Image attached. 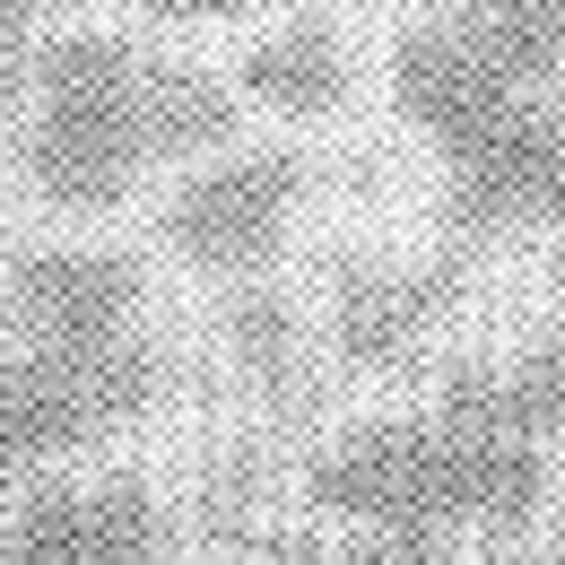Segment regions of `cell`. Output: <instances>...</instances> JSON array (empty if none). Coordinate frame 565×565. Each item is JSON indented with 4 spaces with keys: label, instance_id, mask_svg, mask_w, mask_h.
Returning a JSON list of instances; mask_svg holds the SVG:
<instances>
[{
    "label": "cell",
    "instance_id": "obj_6",
    "mask_svg": "<svg viewBox=\"0 0 565 565\" xmlns=\"http://www.w3.org/2000/svg\"><path fill=\"white\" fill-rule=\"evenodd\" d=\"M0 565H174L166 557V504L148 479L105 470V479H44L18 495Z\"/></svg>",
    "mask_w": 565,
    "mask_h": 565
},
{
    "label": "cell",
    "instance_id": "obj_5",
    "mask_svg": "<svg viewBox=\"0 0 565 565\" xmlns=\"http://www.w3.org/2000/svg\"><path fill=\"white\" fill-rule=\"evenodd\" d=\"M383 87H392L401 122H409L435 157L470 148L495 114H513L522 96H540V87H513V78H504V62L479 44V26H470V9H461V0L426 9V18H409V26L392 35Z\"/></svg>",
    "mask_w": 565,
    "mask_h": 565
},
{
    "label": "cell",
    "instance_id": "obj_11",
    "mask_svg": "<svg viewBox=\"0 0 565 565\" xmlns=\"http://www.w3.org/2000/svg\"><path fill=\"white\" fill-rule=\"evenodd\" d=\"M140 122L157 166H201L217 148H235L244 87L210 62H183V53H140Z\"/></svg>",
    "mask_w": 565,
    "mask_h": 565
},
{
    "label": "cell",
    "instance_id": "obj_17",
    "mask_svg": "<svg viewBox=\"0 0 565 565\" xmlns=\"http://www.w3.org/2000/svg\"><path fill=\"white\" fill-rule=\"evenodd\" d=\"M62 9H71V0H0V26H9V35H35V26H53Z\"/></svg>",
    "mask_w": 565,
    "mask_h": 565
},
{
    "label": "cell",
    "instance_id": "obj_10",
    "mask_svg": "<svg viewBox=\"0 0 565 565\" xmlns=\"http://www.w3.org/2000/svg\"><path fill=\"white\" fill-rule=\"evenodd\" d=\"M235 87H244V105H270L287 122H331L356 87V62L331 18H287L235 53Z\"/></svg>",
    "mask_w": 565,
    "mask_h": 565
},
{
    "label": "cell",
    "instance_id": "obj_14",
    "mask_svg": "<svg viewBox=\"0 0 565 565\" xmlns=\"http://www.w3.org/2000/svg\"><path fill=\"white\" fill-rule=\"evenodd\" d=\"M262 565H444V557L409 548V540H383V531H356V540H270Z\"/></svg>",
    "mask_w": 565,
    "mask_h": 565
},
{
    "label": "cell",
    "instance_id": "obj_16",
    "mask_svg": "<svg viewBox=\"0 0 565 565\" xmlns=\"http://www.w3.org/2000/svg\"><path fill=\"white\" fill-rule=\"evenodd\" d=\"M26 96H35V62H26V53H9V44H0V131H9V122H18V105H26Z\"/></svg>",
    "mask_w": 565,
    "mask_h": 565
},
{
    "label": "cell",
    "instance_id": "obj_12",
    "mask_svg": "<svg viewBox=\"0 0 565 565\" xmlns=\"http://www.w3.org/2000/svg\"><path fill=\"white\" fill-rule=\"evenodd\" d=\"M479 44H488L513 87H557L565 78V0H461Z\"/></svg>",
    "mask_w": 565,
    "mask_h": 565
},
{
    "label": "cell",
    "instance_id": "obj_4",
    "mask_svg": "<svg viewBox=\"0 0 565 565\" xmlns=\"http://www.w3.org/2000/svg\"><path fill=\"white\" fill-rule=\"evenodd\" d=\"M444 226L461 244L565 226V114L548 96H522L470 148L444 157Z\"/></svg>",
    "mask_w": 565,
    "mask_h": 565
},
{
    "label": "cell",
    "instance_id": "obj_18",
    "mask_svg": "<svg viewBox=\"0 0 565 565\" xmlns=\"http://www.w3.org/2000/svg\"><path fill=\"white\" fill-rule=\"evenodd\" d=\"M26 470H35V461H26V452H18V435H9V426H0V495L18 488V479H26Z\"/></svg>",
    "mask_w": 565,
    "mask_h": 565
},
{
    "label": "cell",
    "instance_id": "obj_13",
    "mask_svg": "<svg viewBox=\"0 0 565 565\" xmlns=\"http://www.w3.org/2000/svg\"><path fill=\"white\" fill-rule=\"evenodd\" d=\"M226 356H235L253 383H270V392L296 374V305H287L279 287H244V296L226 305Z\"/></svg>",
    "mask_w": 565,
    "mask_h": 565
},
{
    "label": "cell",
    "instance_id": "obj_1",
    "mask_svg": "<svg viewBox=\"0 0 565 565\" xmlns=\"http://www.w3.org/2000/svg\"><path fill=\"white\" fill-rule=\"evenodd\" d=\"M557 495V461L548 444L522 435H479L452 426L444 409H392L322 444V461L305 470V504L349 522V531H383L435 548L452 531H522L540 522Z\"/></svg>",
    "mask_w": 565,
    "mask_h": 565
},
{
    "label": "cell",
    "instance_id": "obj_7",
    "mask_svg": "<svg viewBox=\"0 0 565 565\" xmlns=\"http://www.w3.org/2000/svg\"><path fill=\"white\" fill-rule=\"evenodd\" d=\"M148 279L131 253L105 244H35L0 270V322L18 340H53V349H96V340H131L140 331Z\"/></svg>",
    "mask_w": 565,
    "mask_h": 565
},
{
    "label": "cell",
    "instance_id": "obj_15",
    "mask_svg": "<svg viewBox=\"0 0 565 565\" xmlns=\"http://www.w3.org/2000/svg\"><path fill=\"white\" fill-rule=\"evenodd\" d=\"M157 26H226V18H244L253 0H140Z\"/></svg>",
    "mask_w": 565,
    "mask_h": 565
},
{
    "label": "cell",
    "instance_id": "obj_8",
    "mask_svg": "<svg viewBox=\"0 0 565 565\" xmlns=\"http://www.w3.org/2000/svg\"><path fill=\"white\" fill-rule=\"evenodd\" d=\"M435 313H444V279H435V270L349 262V270L331 279V340H340V356L365 365V374L409 365V356L426 349V331H435Z\"/></svg>",
    "mask_w": 565,
    "mask_h": 565
},
{
    "label": "cell",
    "instance_id": "obj_3",
    "mask_svg": "<svg viewBox=\"0 0 565 565\" xmlns=\"http://www.w3.org/2000/svg\"><path fill=\"white\" fill-rule=\"evenodd\" d=\"M305 183H313V166L296 148H217L201 157V174H183L166 192L157 235L201 279H262L305 210Z\"/></svg>",
    "mask_w": 565,
    "mask_h": 565
},
{
    "label": "cell",
    "instance_id": "obj_2",
    "mask_svg": "<svg viewBox=\"0 0 565 565\" xmlns=\"http://www.w3.org/2000/svg\"><path fill=\"white\" fill-rule=\"evenodd\" d=\"M148 122H140V53L122 35H53L35 53L26 96V192L62 217H105L140 192Z\"/></svg>",
    "mask_w": 565,
    "mask_h": 565
},
{
    "label": "cell",
    "instance_id": "obj_9",
    "mask_svg": "<svg viewBox=\"0 0 565 565\" xmlns=\"http://www.w3.org/2000/svg\"><path fill=\"white\" fill-rule=\"evenodd\" d=\"M435 409L479 435L557 444L565 435V349H513V356H461L435 383Z\"/></svg>",
    "mask_w": 565,
    "mask_h": 565
},
{
    "label": "cell",
    "instance_id": "obj_19",
    "mask_svg": "<svg viewBox=\"0 0 565 565\" xmlns=\"http://www.w3.org/2000/svg\"><path fill=\"white\" fill-rule=\"evenodd\" d=\"M504 565H565V540H548V548H522V557H504Z\"/></svg>",
    "mask_w": 565,
    "mask_h": 565
}]
</instances>
